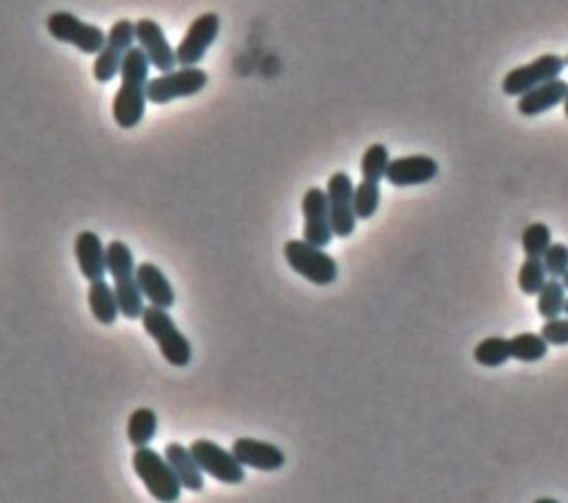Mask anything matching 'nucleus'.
<instances>
[{"label": "nucleus", "instance_id": "obj_32", "mask_svg": "<svg viewBox=\"0 0 568 503\" xmlns=\"http://www.w3.org/2000/svg\"><path fill=\"white\" fill-rule=\"evenodd\" d=\"M562 105H564V116L568 118V91H566V98H564V102H562Z\"/></svg>", "mask_w": 568, "mask_h": 503}, {"label": "nucleus", "instance_id": "obj_33", "mask_svg": "<svg viewBox=\"0 0 568 503\" xmlns=\"http://www.w3.org/2000/svg\"><path fill=\"white\" fill-rule=\"evenodd\" d=\"M562 284H564V286H566V289H568V273H566V275L562 277Z\"/></svg>", "mask_w": 568, "mask_h": 503}, {"label": "nucleus", "instance_id": "obj_16", "mask_svg": "<svg viewBox=\"0 0 568 503\" xmlns=\"http://www.w3.org/2000/svg\"><path fill=\"white\" fill-rule=\"evenodd\" d=\"M231 453L236 455L242 466L256 468L262 472H276L284 466V461H287V457H284L278 446L251 437H242L233 441Z\"/></svg>", "mask_w": 568, "mask_h": 503}, {"label": "nucleus", "instance_id": "obj_26", "mask_svg": "<svg viewBox=\"0 0 568 503\" xmlns=\"http://www.w3.org/2000/svg\"><path fill=\"white\" fill-rule=\"evenodd\" d=\"M380 198H382L380 182H371L362 178V182L353 191V209L355 215H358V220H371L380 209Z\"/></svg>", "mask_w": 568, "mask_h": 503}, {"label": "nucleus", "instance_id": "obj_5", "mask_svg": "<svg viewBox=\"0 0 568 503\" xmlns=\"http://www.w3.org/2000/svg\"><path fill=\"white\" fill-rule=\"evenodd\" d=\"M284 260L304 280L318 286H329L338 280V264L320 246L307 240H289L284 244Z\"/></svg>", "mask_w": 568, "mask_h": 503}, {"label": "nucleus", "instance_id": "obj_6", "mask_svg": "<svg viewBox=\"0 0 568 503\" xmlns=\"http://www.w3.org/2000/svg\"><path fill=\"white\" fill-rule=\"evenodd\" d=\"M209 76L200 67H180L160 74L147 82V100L151 105H169L178 98L200 94L207 87Z\"/></svg>", "mask_w": 568, "mask_h": 503}, {"label": "nucleus", "instance_id": "obj_15", "mask_svg": "<svg viewBox=\"0 0 568 503\" xmlns=\"http://www.w3.org/2000/svg\"><path fill=\"white\" fill-rule=\"evenodd\" d=\"M440 173L438 160H433L431 156H424V153H415V156H402L389 162L387 169V180L391 187H418V184L431 182Z\"/></svg>", "mask_w": 568, "mask_h": 503}, {"label": "nucleus", "instance_id": "obj_7", "mask_svg": "<svg viewBox=\"0 0 568 503\" xmlns=\"http://www.w3.org/2000/svg\"><path fill=\"white\" fill-rule=\"evenodd\" d=\"M47 32L60 40L83 51V54H98L107 43V34L96 25H89L71 12H54L47 18Z\"/></svg>", "mask_w": 568, "mask_h": 503}, {"label": "nucleus", "instance_id": "obj_3", "mask_svg": "<svg viewBox=\"0 0 568 503\" xmlns=\"http://www.w3.org/2000/svg\"><path fill=\"white\" fill-rule=\"evenodd\" d=\"M142 326H145L147 335L154 340L160 348L165 362L176 368H185L191 362V344L185 335L180 333V328L176 322L171 320V315L167 309H160V306H147L142 311Z\"/></svg>", "mask_w": 568, "mask_h": 503}, {"label": "nucleus", "instance_id": "obj_24", "mask_svg": "<svg viewBox=\"0 0 568 503\" xmlns=\"http://www.w3.org/2000/svg\"><path fill=\"white\" fill-rule=\"evenodd\" d=\"M566 306V286L557 280V277H551L546 280V284L542 286V291L537 293V313H540L544 320H557L564 313Z\"/></svg>", "mask_w": 568, "mask_h": 503}, {"label": "nucleus", "instance_id": "obj_21", "mask_svg": "<svg viewBox=\"0 0 568 503\" xmlns=\"http://www.w3.org/2000/svg\"><path fill=\"white\" fill-rule=\"evenodd\" d=\"M87 300H89L91 315H94L100 324L111 326L118 320V315H120L118 297H116V291L111 289L105 280H96L89 284Z\"/></svg>", "mask_w": 568, "mask_h": 503}, {"label": "nucleus", "instance_id": "obj_17", "mask_svg": "<svg viewBox=\"0 0 568 503\" xmlns=\"http://www.w3.org/2000/svg\"><path fill=\"white\" fill-rule=\"evenodd\" d=\"M74 253L80 273L85 275V280L96 282L105 280L107 273V246L100 240V235L94 231L78 233L74 242Z\"/></svg>", "mask_w": 568, "mask_h": 503}, {"label": "nucleus", "instance_id": "obj_19", "mask_svg": "<svg viewBox=\"0 0 568 503\" xmlns=\"http://www.w3.org/2000/svg\"><path fill=\"white\" fill-rule=\"evenodd\" d=\"M136 277L138 286L145 300H149L151 306H160V309H171L176 304V293L174 286L169 284L167 275L162 273L156 264L142 262L136 266Z\"/></svg>", "mask_w": 568, "mask_h": 503}, {"label": "nucleus", "instance_id": "obj_29", "mask_svg": "<svg viewBox=\"0 0 568 503\" xmlns=\"http://www.w3.org/2000/svg\"><path fill=\"white\" fill-rule=\"evenodd\" d=\"M551 244V227H546L544 222H533L522 233V249L526 258H542Z\"/></svg>", "mask_w": 568, "mask_h": 503}, {"label": "nucleus", "instance_id": "obj_34", "mask_svg": "<svg viewBox=\"0 0 568 503\" xmlns=\"http://www.w3.org/2000/svg\"><path fill=\"white\" fill-rule=\"evenodd\" d=\"M564 313L568 315V297H566V306H564Z\"/></svg>", "mask_w": 568, "mask_h": 503}, {"label": "nucleus", "instance_id": "obj_1", "mask_svg": "<svg viewBox=\"0 0 568 503\" xmlns=\"http://www.w3.org/2000/svg\"><path fill=\"white\" fill-rule=\"evenodd\" d=\"M149 58L140 47H131L120 67V89L114 98L116 125L120 129H134L145 118L147 109V82H149Z\"/></svg>", "mask_w": 568, "mask_h": 503}, {"label": "nucleus", "instance_id": "obj_13", "mask_svg": "<svg viewBox=\"0 0 568 503\" xmlns=\"http://www.w3.org/2000/svg\"><path fill=\"white\" fill-rule=\"evenodd\" d=\"M302 213H304V240L316 244L320 249L329 246L333 240V224L327 191L311 187L302 198Z\"/></svg>", "mask_w": 568, "mask_h": 503}, {"label": "nucleus", "instance_id": "obj_4", "mask_svg": "<svg viewBox=\"0 0 568 503\" xmlns=\"http://www.w3.org/2000/svg\"><path fill=\"white\" fill-rule=\"evenodd\" d=\"M134 470L149 495L162 503H174L180 499L182 484L174 468L169 466L167 457L158 455L154 448L142 446L134 453Z\"/></svg>", "mask_w": 568, "mask_h": 503}, {"label": "nucleus", "instance_id": "obj_20", "mask_svg": "<svg viewBox=\"0 0 568 503\" xmlns=\"http://www.w3.org/2000/svg\"><path fill=\"white\" fill-rule=\"evenodd\" d=\"M165 457L169 461V466L174 468V472L178 475L182 488H187L189 492H200L205 488V472H202L200 464L189 448H185L182 444H167Z\"/></svg>", "mask_w": 568, "mask_h": 503}, {"label": "nucleus", "instance_id": "obj_14", "mask_svg": "<svg viewBox=\"0 0 568 503\" xmlns=\"http://www.w3.org/2000/svg\"><path fill=\"white\" fill-rule=\"evenodd\" d=\"M136 40H138V47L145 51V56L149 58L151 67H156L158 71H162V74L176 69L178 65L176 49L169 45L165 29H162L156 20L140 18L136 23Z\"/></svg>", "mask_w": 568, "mask_h": 503}, {"label": "nucleus", "instance_id": "obj_35", "mask_svg": "<svg viewBox=\"0 0 568 503\" xmlns=\"http://www.w3.org/2000/svg\"><path fill=\"white\" fill-rule=\"evenodd\" d=\"M564 60H566V65H568V56H566V58H564Z\"/></svg>", "mask_w": 568, "mask_h": 503}, {"label": "nucleus", "instance_id": "obj_2", "mask_svg": "<svg viewBox=\"0 0 568 503\" xmlns=\"http://www.w3.org/2000/svg\"><path fill=\"white\" fill-rule=\"evenodd\" d=\"M107 271L116 282V297L120 306V315L127 320H138L145 311V295H142L136 277L134 253L120 240L107 244Z\"/></svg>", "mask_w": 568, "mask_h": 503}, {"label": "nucleus", "instance_id": "obj_11", "mask_svg": "<svg viewBox=\"0 0 568 503\" xmlns=\"http://www.w3.org/2000/svg\"><path fill=\"white\" fill-rule=\"evenodd\" d=\"M353 191L355 184L349 178V173L344 171L333 173L327 182V200L331 211L333 235H338V238H349V235H353L355 222H358V215H355L353 209Z\"/></svg>", "mask_w": 568, "mask_h": 503}, {"label": "nucleus", "instance_id": "obj_23", "mask_svg": "<svg viewBox=\"0 0 568 503\" xmlns=\"http://www.w3.org/2000/svg\"><path fill=\"white\" fill-rule=\"evenodd\" d=\"M509 346H511V357L524 364L540 362V359L549 355V342L544 340L542 333H520L511 337Z\"/></svg>", "mask_w": 568, "mask_h": 503}, {"label": "nucleus", "instance_id": "obj_18", "mask_svg": "<svg viewBox=\"0 0 568 503\" xmlns=\"http://www.w3.org/2000/svg\"><path fill=\"white\" fill-rule=\"evenodd\" d=\"M566 91H568V82H564L562 78H553L517 98V111H520V114L526 118L542 116L546 114V111L562 105L566 98Z\"/></svg>", "mask_w": 568, "mask_h": 503}, {"label": "nucleus", "instance_id": "obj_12", "mask_svg": "<svg viewBox=\"0 0 568 503\" xmlns=\"http://www.w3.org/2000/svg\"><path fill=\"white\" fill-rule=\"evenodd\" d=\"M220 34V16L207 12L198 16L194 23L189 25L185 38L180 40V45L176 47V58L180 67H196L209 47L216 43V38Z\"/></svg>", "mask_w": 568, "mask_h": 503}, {"label": "nucleus", "instance_id": "obj_31", "mask_svg": "<svg viewBox=\"0 0 568 503\" xmlns=\"http://www.w3.org/2000/svg\"><path fill=\"white\" fill-rule=\"evenodd\" d=\"M540 333L544 335V340L549 342V346H566L568 344V320H562V317H557V320H546Z\"/></svg>", "mask_w": 568, "mask_h": 503}, {"label": "nucleus", "instance_id": "obj_27", "mask_svg": "<svg viewBox=\"0 0 568 503\" xmlns=\"http://www.w3.org/2000/svg\"><path fill=\"white\" fill-rule=\"evenodd\" d=\"M389 162H391V156H389L387 145L375 142V145H371L362 156V162H360L362 178L371 180V182H380L384 176H387Z\"/></svg>", "mask_w": 568, "mask_h": 503}, {"label": "nucleus", "instance_id": "obj_28", "mask_svg": "<svg viewBox=\"0 0 568 503\" xmlns=\"http://www.w3.org/2000/svg\"><path fill=\"white\" fill-rule=\"evenodd\" d=\"M546 269L542 258H526L524 264L520 266V273H517V286L524 295H537L542 291V286L546 284Z\"/></svg>", "mask_w": 568, "mask_h": 503}, {"label": "nucleus", "instance_id": "obj_9", "mask_svg": "<svg viewBox=\"0 0 568 503\" xmlns=\"http://www.w3.org/2000/svg\"><path fill=\"white\" fill-rule=\"evenodd\" d=\"M564 67L566 60L562 56L544 54L540 58H535L529 65L511 69L502 80V91L506 96L520 98L522 94H526V91L540 87L553 78H560Z\"/></svg>", "mask_w": 568, "mask_h": 503}, {"label": "nucleus", "instance_id": "obj_10", "mask_svg": "<svg viewBox=\"0 0 568 503\" xmlns=\"http://www.w3.org/2000/svg\"><path fill=\"white\" fill-rule=\"evenodd\" d=\"M189 450L194 453L205 475H211L216 481L229 486H238L245 481V466L240 464L231 450H225L209 439H196Z\"/></svg>", "mask_w": 568, "mask_h": 503}, {"label": "nucleus", "instance_id": "obj_22", "mask_svg": "<svg viewBox=\"0 0 568 503\" xmlns=\"http://www.w3.org/2000/svg\"><path fill=\"white\" fill-rule=\"evenodd\" d=\"M158 433V415L151 408H138L131 413L127 424V439L131 446H149Z\"/></svg>", "mask_w": 568, "mask_h": 503}, {"label": "nucleus", "instance_id": "obj_8", "mask_svg": "<svg viewBox=\"0 0 568 503\" xmlns=\"http://www.w3.org/2000/svg\"><path fill=\"white\" fill-rule=\"evenodd\" d=\"M136 40V23L131 20H118V23L111 25L107 34L105 47L98 51L94 60V78L98 82H111L118 74L120 67H123V60L127 56V51L134 47Z\"/></svg>", "mask_w": 568, "mask_h": 503}, {"label": "nucleus", "instance_id": "obj_30", "mask_svg": "<svg viewBox=\"0 0 568 503\" xmlns=\"http://www.w3.org/2000/svg\"><path fill=\"white\" fill-rule=\"evenodd\" d=\"M542 262L546 273L551 277H557V280H562V277L568 273V246L562 242L551 244L542 255Z\"/></svg>", "mask_w": 568, "mask_h": 503}, {"label": "nucleus", "instance_id": "obj_25", "mask_svg": "<svg viewBox=\"0 0 568 503\" xmlns=\"http://www.w3.org/2000/svg\"><path fill=\"white\" fill-rule=\"evenodd\" d=\"M473 359L484 368H500L511 359V346L504 337H486L473 351Z\"/></svg>", "mask_w": 568, "mask_h": 503}]
</instances>
